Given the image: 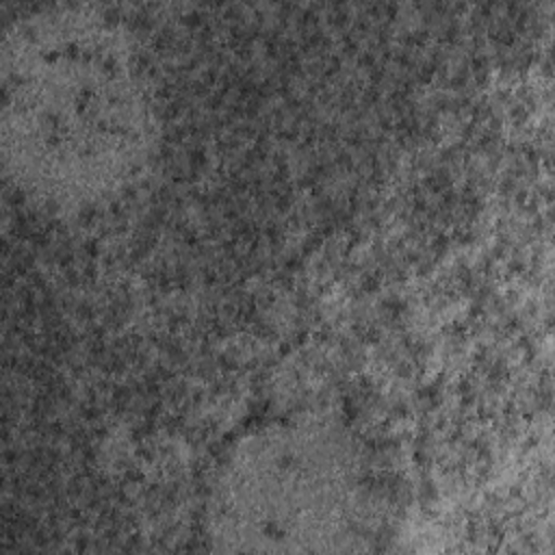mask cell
I'll list each match as a JSON object with an SVG mask.
<instances>
[{"label": "cell", "mask_w": 555, "mask_h": 555, "mask_svg": "<svg viewBox=\"0 0 555 555\" xmlns=\"http://www.w3.org/2000/svg\"><path fill=\"white\" fill-rule=\"evenodd\" d=\"M0 119L7 176L35 204L65 212L128 191L158 143L132 39L89 7L37 9L7 28Z\"/></svg>", "instance_id": "1"}, {"label": "cell", "mask_w": 555, "mask_h": 555, "mask_svg": "<svg viewBox=\"0 0 555 555\" xmlns=\"http://www.w3.org/2000/svg\"><path fill=\"white\" fill-rule=\"evenodd\" d=\"M358 440L325 421L273 423L241 438L217 470L208 531L223 551H353L373 525Z\"/></svg>", "instance_id": "2"}]
</instances>
